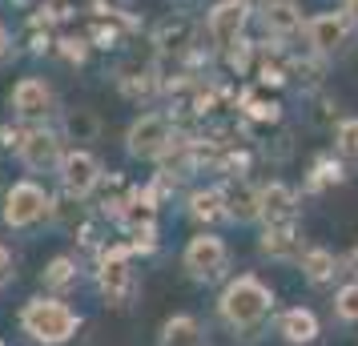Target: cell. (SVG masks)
Here are the masks:
<instances>
[{
	"mask_svg": "<svg viewBox=\"0 0 358 346\" xmlns=\"http://www.w3.org/2000/svg\"><path fill=\"white\" fill-rule=\"evenodd\" d=\"M266 310H270V290L258 278H238L222 298V314L234 326H254L266 318Z\"/></svg>",
	"mask_w": 358,
	"mask_h": 346,
	"instance_id": "cell-1",
	"label": "cell"
},
{
	"mask_svg": "<svg viewBox=\"0 0 358 346\" xmlns=\"http://www.w3.org/2000/svg\"><path fill=\"white\" fill-rule=\"evenodd\" d=\"M24 330L41 338V343H65L69 334L77 330V314L65 310L61 302H29L24 306Z\"/></svg>",
	"mask_w": 358,
	"mask_h": 346,
	"instance_id": "cell-2",
	"label": "cell"
},
{
	"mask_svg": "<svg viewBox=\"0 0 358 346\" xmlns=\"http://www.w3.org/2000/svg\"><path fill=\"white\" fill-rule=\"evenodd\" d=\"M169 145H173V137H169L165 117H141L129 129V153H137V157H157Z\"/></svg>",
	"mask_w": 358,
	"mask_h": 346,
	"instance_id": "cell-3",
	"label": "cell"
},
{
	"mask_svg": "<svg viewBox=\"0 0 358 346\" xmlns=\"http://www.w3.org/2000/svg\"><path fill=\"white\" fill-rule=\"evenodd\" d=\"M245 17H250L245 0H222V4H217V8L210 13V36H213V45L229 49V45H234V41L242 36Z\"/></svg>",
	"mask_w": 358,
	"mask_h": 346,
	"instance_id": "cell-4",
	"label": "cell"
},
{
	"mask_svg": "<svg viewBox=\"0 0 358 346\" xmlns=\"http://www.w3.org/2000/svg\"><path fill=\"white\" fill-rule=\"evenodd\" d=\"M125 258H129V250H109L105 266H101V290L117 306H125L133 294V274H129V266H125Z\"/></svg>",
	"mask_w": 358,
	"mask_h": 346,
	"instance_id": "cell-5",
	"label": "cell"
},
{
	"mask_svg": "<svg viewBox=\"0 0 358 346\" xmlns=\"http://www.w3.org/2000/svg\"><path fill=\"white\" fill-rule=\"evenodd\" d=\"M49 210V198L36 189V185H13V194H8V201H4V222L8 226H29V222H36V217Z\"/></svg>",
	"mask_w": 358,
	"mask_h": 346,
	"instance_id": "cell-6",
	"label": "cell"
},
{
	"mask_svg": "<svg viewBox=\"0 0 358 346\" xmlns=\"http://www.w3.org/2000/svg\"><path fill=\"white\" fill-rule=\"evenodd\" d=\"M185 266L194 278H217L222 266H226V246L217 238H194L185 250Z\"/></svg>",
	"mask_w": 358,
	"mask_h": 346,
	"instance_id": "cell-7",
	"label": "cell"
},
{
	"mask_svg": "<svg viewBox=\"0 0 358 346\" xmlns=\"http://www.w3.org/2000/svg\"><path fill=\"white\" fill-rule=\"evenodd\" d=\"M306 33H310V45H314L318 52H334V49H342V45H346V36H350V20L326 13V17L310 20Z\"/></svg>",
	"mask_w": 358,
	"mask_h": 346,
	"instance_id": "cell-8",
	"label": "cell"
},
{
	"mask_svg": "<svg viewBox=\"0 0 358 346\" xmlns=\"http://www.w3.org/2000/svg\"><path fill=\"white\" fill-rule=\"evenodd\" d=\"M101 178V165L89 157V153H69L65 157V185H69V194H89L93 185H97Z\"/></svg>",
	"mask_w": 358,
	"mask_h": 346,
	"instance_id": "cell-9",
	"label": "cell"
},
{
	"mask_svg": "<svg viewBox=\"0 0 358 346\" xmlns=\"http://www.w3.org/2000/svg\"><path fill=\"white\" fill-rule=\"evenodd\" d=\"M258 206L270 226H294V194L286 185H270L258 194Z\"/></svg>",
	"mask_w": 358,
	"mask_h": 346,
	"instance_id": "cell-10",
	"label": "cell"
},
{
	"mask_svg": "<svg viewBox=\"0 0 358 346\" xmlns=\"http://www.w3.org/2000/svg\"><path fill=\"white\" fill-rule=\"evenodd\" d=\"M13 105H17V113H24V117H41V113H49L52 93L41 81H20L17 93H13Z\"/></svg>",
	"mask_w": 358,
	"mask_h": 346,
	"instance_id": "cell-11",
	"label": "cell"
},
{
	"mask_svg": "<svg viewBox=\"0 0 358 346\" xmlns=\"http://www.w3.org/2000/svg\"><path fill=\"white\" fill-rule=\"evenodd\" d=\"M20 157L33 165V169H49V165L57 161V137H52V133H24Z\"/></svg>",
	"mask_w": 358,
	"mask_h": 346,
	"instance_id": "cell-12",
	"label": "cell"
},
{
	"mask_svg": "<svg viewBox=\"0 0 358 346\" xmlns=\"http://www.w3.org/2000/svg\"><path fill=\"white\" fill-rule=\"evenodd\" d=\"M262 250L270 258H298L302 254V238L294 233V226H270L262 238Z\"/></svg>",
	"mask_w": 358,
	"mask_h": 346,
	"instance_id": "cell-13",
	"label": "cell"
},
{
	"mask_svg": "<svg viewBox=\"0 0 358 346\" xmlns=\"http://www.w3.org/2000/svg\"><path fill=\"white\" fill-rule=\"evenodd\" d=\"M189 45H194V24L185 17L165 20L162 29H157V49L162 52H185Z\"/></svg>",
	"mask_w": 358,
	"mask_h": 346,
	"instance_id": "cell-14",
	"label": "cell"
},
{
	"mask_svg": "<svg viewBox=\"0 0 358 346\" xmlns=\"http://www.w3.org/2000/svg\"><path fill=\"white\" fill-rule=\"evenodd\" d=\"M254 214H262V206H258V194H254L250 185H238V189H229V194H226V217H238V222H250Z\"/></svg>",
	"mask_w": 358,
	"mask_h": 346,
	"instance_id": "cell-15",
	"label": "cell"
},
{
	"mask_svg": "<svg viewBox=\"0 0 358 346\" xmlns=\"http://www.w3.org/2000/svg\"><path fill=\"white\" fill-rule=\"evenodd\" d=\"M282 334H286L290 343H310V338L318 334V318L310 310H290L282 318Z\"/></svg>",
	"mask_w": 358,
	"mask_h": 346,
	"instance_id": "cell-16",
	"label": "cell"
},
{
	"mask_svg": "<svg viewBox=\"0 0 358 346\" xmlns=\"http://www.w3.org/2000/svg\"><path fill=\"white\" fill-rule=\"evenodd\" d=\"M262 20H266V29L278 33V36H290L294 29H298V13H294V4H266Z\"/></svg>",
	"mask_w": 358,
	"mask_h": 346,
	"instance_id": "cell-17",
	"label": "cell"
},
{
	"mask_svg": "<svg viewBox=\"0 0 358 346\" xmlns=\"http://www.w3.org/2000/svg\"><path fill=\"white\" fill-rule=\"evenodd\" d=\"M226 194H217V189H206V194H194V217L197 222H217V217H226Z\"/></svg>",
	"mask_w": 358,
	"mask_h": 346,
	"instance_id": "cell-18",
	"label": "cell"
},
{
	"mask_svg": "<svg viewBox=\"0 0 358 346\" xmlns=\"http://www.w3.org/2000/svg\"><path fill=\"white\" fill-rule=\"evenodd\" d=\"M165 346H197V322L194 318H173V322H165Z\"/></svg>",
	"mask_w": 358,
	"mask_h": 346,
	"instance_id": "cell-19",
	"label": "cell"
},
{
	"mask_svg": "<svg viewBox=\"0 0 358 346\" xmlns=\"http://www.w3.org/2000/svg\"><path fill=\"white\" fill-rule=\"evenodd\" d=\"M65 129H69V137H77V141H93V137H97V117L89 113V109H77V113H69Z\"/></svg>",
	"mask_w": 358,
	"mask_h": 346,
	"instance_id": "cell-20",
	"label": "cell"
},
{
	"mask_svg": "<svg viewBox=\"0 0 358 346\" xmlns=\"http://www.w3.org/2000/svg\"><path fill=\"white\" fill-rule=\"evenodd\" d=\"M334 274V258L326 254V250H314V254H306V278L310 282H326Z\"/></svg>",
	"mask_w": 358,
	"mask_h": 346,
	"instance_id": "cell-21",
	"label": "cell"
},
{
	"mask_svg": "<svg viewBox=\"0 0 358 346\" xmlns=\"http://www.w3.org/2000/svg\"><path fill=\"white\" fill-rule=\"evenodd\" d=\"M338 153L358 161V121H346V125L338 129Z\"/></svg>",
	"mask_w": 358,
	"mask_h": 346,
	"instance_id": "cell-22",
	"label": "cell"
},
{
	"mask_svg": "<svg viewBox=\"0 0 358 346\" xmlns=\"http://www.w3.org/2000/svg\"><path fill=\"white\" fill-rule=\"evenodd\" d=\"M330 182H342V169L334 161H318L314 165V178H310V189H322Z\"/></svg>",
	"mask_w": 358,
	"mask_h": 346,
	"instance_id": "cell-23",
	"label": "cell"
},
{
	"mask_svg": "<svg viewBox=\"0 0 358 346\" xmlns=\"http://www.w3.org/2000/svg\"><path fill=\"white\" fill-rule=\"evenodd\" d=\"M242 105L250 109V117H258V121H278V105H274V101H254L250 93H245Z\"/></svg>",
	"mask_w": 358,
	"mask_h": 346,
	"instance_id": "cell-24",
	"label": "cell"
},
{
	"mask_svg": "<svg viewBox=\"0 0 358 346\" xmlns=\"http://www.w3.org/2000/svg\"><path fill=\"white\" fill-rule=\"evenodd\" d=\"M45 282H49V286H69V282H73V262H69V258H57V262L49 266Z\"/></svg>",
	"mask_w": 358,
	"mask_h": 346,
	"instance_id": "cell-25",
	"label": "cell"
},
{
	"mask_svg": "<svg viewBox=\"0 0 358 346\" xmlns=\"http://www.w3.org/2000/svg\"><path fill=\"white\" fill-rule=\"evenodd\" d=\"M338 314L342 318H350V322L358 318V286H346V290L338 294Z\"/></svg>",
	"mask_w": 358,
	"mask_h": 346,
	"instance_id": "cell-26",
	"label": "cell"
},
{
	"mask_svg": "<svg viewBox=\"0 0 358 346\" xmlns=\"http://www.w3.org/2000/svg\"><path fill=\"white\" fill-rule=\"evenodd\" d=\"M250 57H254V45H245V41H238V49L229 52V65L238 69V73H245V69H250Z\"/></svg>",
	"mask_w": 358,
	"mask_h": 346,
	"instance_id": "cell-27",
	"label": "cell"
},
{
	"mask_svg": "<svg viewBox=\"0 0 358 346\" xmlns=\"http://www.w3.org/2000/svg\"><path fill=\"white\" fill-rule=\"evenodd\" d=\"M258 81L262 85H282V81H286V73H282L278 65H262L258 69Z\"/></svg>",
	"mask_w": 358,
	"mask_h": 346,
	"instance_id": "cell-28",
	"label": "cell"
},
{
	"mask_svg": "<svg viewBox=\"0 0 358 346\" xmlns=\"http://www.w3.org/2000/svg\"><path fill=\"white\" fill-rule=\"evenodd\" d=\"M61 45H65V57H69V61H77V65L85 61V41H77V36H69V41H61Z\"/></svg>",
	"mask_w": 358,
	"mask_h": 346,
	"instance_id": "cell-29",
	"label": "cell"
},
{
	"mask_svg": "<svg viewBox=\"0 0 358 346\" xmlns=\"http://www.w3.org/2000/svg\"><path fill=\"white\" fill-rule=\"evenodd\" d=\"M8 274H13V258H8V250L0 246V282L8 278Z\"/></svg>",
	"mask_w": 358,
	"mask_h": 346,
	"instance_id": "cell-30",
	"label": "cell"
},
{
	"mask_svg": "<svg viewBox=\"0 0 358 346\" xmlns=\"http://www.w3.org/2000/svg\"><path fill=\"white\" fill-rule=\"evenodd\" d=\"M346 13H350V17H358V0H346Z\"/></svg>",
	"mask_w": 358,
	"mask_h": 346,
	"instance_id": "cell-31",
	"label": "cell"
},
{
	"mask_svg": "<svg viewBox=\"0 0 358 346\" xmlns=\"http://www.w3.org/2000/svg\"><path fill=\"white\" fill-rule=\"evenodd\" d=\"M346 266H350V270H355V274H358V250H355V254H350V262H346Z\"/></svg>",
	"mask_w": 358,
	"mask_h": 346,
	"instance_id": "cell-32",
	"label": "cell"
},
{
	"mask_svg": "<svg viewBox=\"0 0 358 346\" xmlns=\"http://www.w3.org/2000/svg\"><path fill=\"white\" fill-rule=\"evenodd\" d=\"M8 49V33H4V29H0V52Z\"/></svg>",
	"mask_w": 358,
	"mask_h": 346,
	"instance_id": "cell-33",
	"label": "cell"
},
{
	"mask_svg": "<svg viewBox=\"0 0 358 346\" xmlns=\"http://www.w3.org/2000/svg\"><path fill=\"white\" fill-rule=\"evenodd\" d=\"M266 4H290V0H266Z\"/></svg>",
	"mask_w": 358,
	"mask_h": 346,
	"instance_id": "cell-34",
	"label": "cell"
}]
</instances>
